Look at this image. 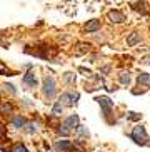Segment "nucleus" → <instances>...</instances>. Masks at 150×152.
<instances>
[{"label": "nucleus", "mask_w": 150, "mask_h": 152, "mask_svg": "<svg viewBox=\"0 0 150 152\" xmlns=\"http://www.w3.org/2000/svg\"><path fill=\"white\" fill-rule=\"evenodd\" d=\"M133 142H137L138 145H147L149 144V135H147L145 129L142 127V125H135L132 130V134H130Z\"/></svg>", "instance_id": "nucleus-1"}, {"label": "nucleus", "mask_w": 150, "mask_h": 152, "mask_svg": "<svg viewBox=\"0 0 150 152\" xmlns=\"http://www.w3.org/2000/svg\"><path fill=\"white\" fill-rule=\"evenodd\" d=\"M98 104H100V107H102V112H103V115H105V119L108 122H112L110 119V114H112V109H114V102H112L108 97H98L97 99Z\"/></svg>", "instance_id": "nucleus-2"}, {"label": "nucleus", "mask_w": 150, "mask_h": 152, "mask_svg": "<svg viewBox=\"0 0 150 152\" xmlns=\"http://www.w3.org/2000/svg\"><path fill=\"white\" fill-rule=\"evenodd\" d=\"M44 94L52 97L55 94V80H53V77H45L44 79Z\"/></svg>", "instance_id": "nucleus-3"}, {"label": "nucleus", "mask_w": 150, "mask_h": 152, "mask_svg": "<svg viewBox=\"0 0 150 152\" xmlns=\"http://www.w3.org/2000/svg\"><path fill=\"white\" fill-rule=\"evenodd\" d=\"M107 17L110 18V22H115V23H122L125 20V15L120 12V10H110L108 14H107Z\"/></svg>", "instance_id": "nucleus-4"}, {"label": "nucleus", "mask_w": 150, "mask_h": 152, "mask_svg": "<svg viewBox=\"0 0 150 152\" xmlns=\"http://www.w3.org/2000/svg\"><path fill=\"white\" fill-rule=\"evenodd\" d=\"M79 95H74V94H62L60 95V104L62 105H74L77 102Z\"/></svg>", "instance_id": "nucleus-5"}, {"label": "nucleus", "mask_w": 150, "mask_h": 152, "mask_svg": "<svg viewBox=\"0 0 150 152\" xmlns=\"http://www.w3.org/2000/svg\"><path fill=\"white\" fill-rule=\"evenodd\" d=\"M77 125H79V117L75 115V114H74V115H70V117H67L65 122H63V127L68 129V130H72L74 127H77Z\"/></svg>", "instance_id": "nucleus-6"}, {"label": "nucleus", "mask_w": 150, "mask_h": 152, "mask_svg": "<svg viewBox=\"0 0 150 152\" xmlns=\"http://www.w3.org/2000/svg\"><path fill=\"white\" fill-rule=\"evenodd\" d=\"M23 82L27 85H30V87H37V77L33 72H27L25 75H23Z\"/></svg>", "instance_id": "nucleus-7"}, {"label": "nucleus", "mask_w": 150, "mask_h": 152, "mask_svg": "<svg viewBox=\"0 0 150 152\" xmlns=\"http://www.w3.org/2000/svg\"><path fill=\"white\" fill-rule=\"evenodd\" d=\"M100 27H102L100 20H90V22L85 23V30L87 32H97L100 30Z\"/></svg>", "instance_id": "nucleus-8"}, {"label": "nucleus", "mask_w": 150, "mask_h": 152, "mask_svg": "<svg viewBox=\"0 0 150 152\" xmlns=\"http://www.w3.org/2000/svg\"><path fill=\"white\" fill-rule=\"evenodd\" d=\"M55 149H57V151H72L74 145H72L70 140H58V142L55 144Z\"/></svg>", "instance_id": "nucleus-9"}, {"label": "nucleus", "mask_w": 150, "mask_h": 152, "mask_svg": "<svg viewBox=\"0 0 150 152\" xmlns=\"http://www.w3.org/2000/svg\"><path fill=\"white\" fill-rule=\"evenodd\" d=\"M140 42V35H138L137 32H133V34H130V37L127 39V44H128V47H133L135 44H138Z\"/></svg>", "instance_id": "nucleus-10"}, {"label": "nucleus", "mask_w": 150, "mask_h": 152, "mask_svg": "<svg viewBox=\"0 0 150 152\" xmlns=\"http://www.w3.org/2000/svg\"><path fill=\"white\" fill-rule=\"evenodd\" d=\"M137 82L140 85H150V74H140L137 77Z\"/></svg>", "instance_id": "nucleus-11"}, {"label": "nucleus", "mask_w": 150, "mask_h": 152, "mask_svg": "<svg viewBox=\"0 0 150 152\" xmlns=\"http://www.w3.org/2000/svg\"><path fill=\"white\" fill-rule=\"evenodd\" d=\"M62 110H63V105L60 102H57L55 105H53V109H52V114H53V115H60Z\"/></svg>", "instance_id": "nucleus-12"}, {"label": "nucleus", "mask_w": 150, "mask_h": 152, "mask_svg": "<svg viewBox=\"0 0 150 152\" xmlns=\"http://www.w3.org/2000/svg\"><path fill=\"white\" fill-rule=\"evenodd\" d=\"M120 82L128 85L130 84V74H128V72H122V74H120Z\"/></svg>", "instance_id": "nucleus-13"}, {"label": "nucleus", "mask_w": 150, "mask_h": 152, "mask_svg": "<svg viewBox=\"0 0 150 152\" xmlns=\"http://www.w3.org/2000/svg\"><path fill=\"white\" fill-rule=\"evenodd\" d=\"M79 47H80V49H77V50H75V54H85V52H88V49H90V45H88V44H79Z\"/></svg>", "instance_id": "nucleus-14"}, {"label": "nucleus", "mask_w": 150, "mask_h": 152, "mask_svg": "<svg viewBox=\"0 0 150 152\" xmlns=\"http://www.w3.org/2000/svg\"><path fill=\"white\" fill-rule=\"evenodd\" d=\"M0 74H2V75H12V72L9 70V67H7L4 62H0Z\"/></svg>", "instance_id": "nucleus-15"}, {"label": "nucleus", "mask_w": 150, "mask_h": 152, "mask_svg": "<svg viewBox=\"0 0 150 152\" xmlns=\"http://www.w3.org/2000/svg\"><path fill=\"white\" fill-rule=\"evenodd\" d=\"M128 121H140L142 119V114H137V112H128Z\"/></svg>", "instance_id": "nucleus-16"}, {"label": "nucleus", "mask_w": 150, "mask_h": 152, "mask_svg": "<svg viewBox=\"0 0 150 152\" xmlns=\"http://www.w3.org/2000/svg\"><path fill=\"white\" fill-rule=\"evenodd\" d=\"M12 152H28V151H27L25 145H22V144H17V145H13Z\"/></svg>", "instance_id": "nucleus-17"}, {"label": "nucleus", "mask_w": 150, "mask_h": 152, "mask_svg": "<svg viewBox=\"0 0 150 152\" xmlns=\"http://www.w3.org/2000/svg\"><path fill=\"white\" fill-rule=\"evenodd\" d=\"M23 124H25V121H23L22 117H15L13 119V125L15 127H23Z\"/></svg>", "instance_id": "nucleus-18"}, {"label": "nucleus", "mask_w": 150, "mask_h": 152, "mask_svg": "<svg viewBox=\"0 0 150 152\" xmlns=\"http://www.w3.org/2000/svg\"><path fill=\"white\" fill-rule=\"evenodd\" d=\"M10 110H12L10 104H0V112H10Z\"/></svg>", "instance_id": "nucleus-19"}, {"label": "nucleus", "mask_w": 150, "mask_h": 152, "mask_svg": "<svg viewBox=\"0 0 150 152\" xmlns=\"http://www.w3.org/2000/svg\"><path fill=\"white\" fill-rule=\"evenodd\" d=\"M65 79H67L68 82H75V75L72 74V72H67V74H65Z\"/></svg>", "instance_id": "nucleus-20"}, {"label": "nucleus", "mask_w": 150, "mask_h": 152, "mask_svg": "<svg viewBox=\"0 0 150 152\" xmlns=\"http://www.w3.org/2000/svg\"><path fill=\"white\" fill-rule=\"evenodd\" d=\"M4 87H5V89H7V90H10L12 94H15V92H17V90L13 89V85H12V84H4Z\"/></svg>", "instance_id": "nucleus-21"}, {"label": "nucleus", "mask_w": 150, "mask_h": 152, "mask_svg": "<svg viewBox=\"0 0 150 152\" xmlns=\"http://www.w3.org/2000/svg\"><path fill=\"white\" fill-rule=\"evenodd\" d=\"M58 132H60V134H63V135H67V134H68V132H70V130H68V129H65V127H63V125H62V127L58 129Z\"/></svg>", "instance_id": "nucleus-22"}, {"label": "nucleus", "mask_w": 150, "mask_h": 152, "mask_svg": "<svg viewBox=\"0 0 150 152\" xmlns=\"http://www.w3.org/2000/svg\"><path fill=\"white\" fill-rule=\"evenodd\" d=\"M28 127H30V129H28V132H30V134H32V132H35V127H33V124H28Z\"/></svg>", "instance_id": "nucleus-23"}, {"label": "nucleus", "mask_w": 150, "mask_h": 152, "mask_svg": "<svg viewBox=\"0 0 150 152\" xmlns=\"http://www.w3.org/2000/svg\"><path fill=\"white\" fill-rule=\"evenodd\" d=\"M2 135H4V132H2V127H0V137H2Z\"/></svg>", "instance_id": "nucleus-24"}, {"label": "nucleus", "mask_w": 150, "mask_h": 152, "mask_svg": "<svg viewBox=\"0 0 150 152\" xmlns=\"http://www.w3.org/2000/svg\"><path fill=\"white\" fill-rule=\"evenodd\" d=\"M0 152H5V151H4V149H0Z\"/></svg>", "instance_id": "nucleus-25"}]
</instances>
